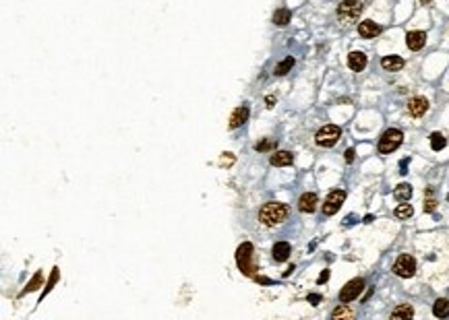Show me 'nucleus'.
<instances>
[{
  "label": "nucleus",
  "mask_w": 449,
  "mask_h": 320,
  "mask_svg": "<svg viewBox=\"0 0 449 320\" xmlns=\"http://www.w3.org/2000/svg\"><path fill=\"white\" fill-rule=\"evenodd\" d=\"M288 217V207L284 202H267L259 211V221L267 227H274Z\"/></svg>",
  "instance_id": "nucleus-1"
},
{
  "label": "nucleus",
  "mask_w": 449,
  "mask_h": 320,
  "mask_svg": "<svg viewBox=\"0 0 449 320\" xmlns=\"http://www.w3.org/2000/svg\"><path fill=\"white\" fill-rule=\"evenodd\" d=\"M363 3L361 0H344V3H340L338 7V19L342 23H356L358 17H361L363 13Z\"/></svg>",
  "instance_id": "nucleus-2"
},
{
  "label": "nucleus",
  "mask_w": 449,
  "mask_h": 320,
  "mask_svg": "<svg viewBox=\"0 0 449 320\" xmlns=\"http://www.w3.org/2000/svg\"><path fill=\"white\" fill-rule=\"evenodd\" d=\"M401 141H403V132H401V130H397V128L385 130L383 136L379 139V153H383V155L393 153V151L401 145Z\"/></svg>",
  "instance_id": "nucleus-3"
},
{
  "label": "nucleus",
  "mask_w": 449,
  "mask_h": 320,
  "mask_svg": "<svg viewBox=\"0 0 449 320\" xmlns=\"http://www.w3.org/2000/svg\"><path fill=\"white\" fill-rule=\"evenodd\" d=\"M340 136H342V128H340V126H335V124H325V126L317 132L315 143H317L319 147H333L335 143L340 141Z\"/></svg>",
  "instance_id": "nucleus-4"
},
{
  "label": "nucleus",
  "mask_w": 449,
  "mask_h": 320,
  "mask_svg": "<svg viewBox=\"0 0 449 320\" xmlns=\"http://www.w3.org/2000/svg\"><path fill=\"white\" fill-rule=\"evenodd\" d=\"M251 256H253V244L244 242L242 246H238V250H236V264H238V269L244 273V275H253V271H255V266L251 262Z\"/></svg>",
  "instance_id": "nucleus-5"
},
{
  "label": "nucleus",
  "mask_w": 449,
  "mask_h": 320,
  "mask_svg": "<svg viewBox=\"0 0 449 320\" xmlns=\"http://www.w3.org/2000/svg\"><path fill=\"white\" fill-rule=\"evenodd\" d=\"M393 273L401 279H408V277H414L416 273V260L414 256L410 254H399L397 260L393 262Z\"/></svg>",
  "instance_id": "nucleus-6"
},
{
  "label": "nucleus",
  "mask_w": 449,
  "mask_h": 320,
  "mask_svg": "<svg viewBox=\"0 0 449 320\" xmlns=\"http://www.w3.org/2000/svg\"><path fill=\"white\" fill-rule=\"evenodd\" d=\"M363 289H365V281H363V279H352V281H348V283L342 287V291H340V302H342V304H348V302L356 300L358 295H361Z\"/></svg>",
  "instance_id": "nucleus-7"
},
{
  "label": "nucleus",
  "mask_w": 449,
  "mask_h": 320,
  "mask_svg": "<svg viewBox=\"0 0 449 320\" xmlns=\"http://www.w3.org/2000/svg\"><path fill=\"white\" fill-rule=\"evenodd\" d=\"M344 200H346V190H333L327 198H325V204H323V215H327V217H331V215H335L340 211V207L344 204Z\"/></svg>",
  "instance_id": "nucleus-8"
},
{
  "label": "nucleus",
  "mask_w": 449,
  "mask_h": 320,
  "mask_svg": "<svg viewBox=\"0 0 449 320\" xmlns=\"http://www.w3.org/2000/svg\"><path fill=\"white\" fill-rule=\"evenodd\" d=\"M317 204H319V198L315 192H304L298 200V209H300V213H315Z\"/></svg>",
  "instance_id": "nucleus-9"
},
{
  "label": "nucleus",
  "mask_w": 449,
  "mask_h": 320,
  "mask_svg": "<svg viewBox=\"0 0 449 320\" xmlns=\"http://www.w3.org/2000/svg\"><path fill=\"white\" fill-rule=\"evenodd\" d=\"M424 43H426V33H424V31H410V33L406 35V45H408L412 52L422 50Z\"/></svg>",
  "instance_id": "nucleus-10"
},
{
  "label": "nucleus",
  "mask_w": 449,
  "mask_h": 320,
  "mask_svg": "<svg viewBox=\"0 0 449 320\" xmlns=\"http://www.w3.org/2000/svg\"><path fill=\"white\" fill-rule=\"evenodd\" d=\"M426 110H429V101H426L424 97H412L408 101V112H410V116H414V118L424 116Z\"/></svg>",
  "instance_id": "nucleus-11"
},
{
  "label": "nucleus",
  "mask_w": 449,
  "mask_h": 320,
  "mask_svg": "<svg viewBox=\"0 0 449 320\" xmlns=\"http://www.w3.org/2000/svg\"><path fill=\"white\" fill-rule=\"evenodd\" d=\"M358 33H361V37H365V39H371V37H375V35L381 33V27L377 25L375 21L367 19V21H363V23H358Z\"/></svg>",
  "instance_id": "nucleus-12"
},
{
  "label": "nucleus",
  "mask_w": 449,
  "mask_h": 320,
  "mask_svg": "<svg viewBox=\"0 0 449 320\" xmlns=\"http://www.w3.org/2000/svg\"><path fill=\"white\" fill-rule=\"evenodd\" d=\"M249 114H251L249 105H240V108H236V110L232 112V116H230V128H238V126H242L246 120H249Z\"/></svg>",
  "instance_id": "nucleus-13"
},
{
  "label": "nucleus",
  "mask_w": 449,
  "mask_h": 320,
  "mask_svg": "<svg viewBox=\"0 0 449 320\" xmlns=\"http://www.w3.org/2000/svg\"><path fill=\"white\" fill-rule=\"evenodd\" d=\"M348 66L352 68L354 73L365 71V66H367V54H365V52H350V56H348Z\"/></svg>",
  "instance_id": "nucleus-14"
},
{
  "label": "nucleus",
  "mask_w": 449,
  "mask_h": 320,
  "mask_svg": "<svg viewBox=\"0 0 449 320\" xmlns=\"http://www.w3.org/2000/svg\"><path fill=\"white\" fill-rule=\"evenodd\" d=\"M272 166H276V168H284V166H290L292 162H294V155H292L290 151H278V153H274L272 155Z\"/></svg>",
  "instance_id": "nucleus-15"
},
{
  "label": "nucleus",
  "mask_w": 449,
  "mask_h": 320,
  "mask_svg": "<svg viewBox=\"0 0 449 320\" xmlns=\"http://www.w3.org/2000/svg\"><path fill=\"white\" fill-rule=\"evenodd\" d=\"M272 254H274V260H276V262L288 260V256H290V244H288V242H278V244L274 246V250H272Z\"/></svg>",
  "instance_id": "nucleus-16"
},
{
  "label": "nucleus",
  "mask_w": 449,
  "mask_h": 320,
  "mask_svg": "<svg viewBox=\"0 0 449 320\" xmlns=\"http://www.w3.org/2000/svg\"><path fill=\"white\" fill-rule=\"evenodd\" d=\"M381 66L385 68V71H399V68H403V58L399 56H383V60H381Z\"/></svg>",
  "instance_id": "nucleus-17"
},
{
  "label": "nucleus",
  "mask_w": 449,
  "mask_h": 320,
  "mask_svg": "<svg viewBox=\"0 0 449 320\" xmlns=\"http://www.w3.org/2000/svg\"><path fill=\"white\" fill-rule=\"evenodd\" d=\"M393 196L399 200V202H408L410 198H412V186L410 184H399V186H395V190H393Z\"/></svg>",
  "instance_id": "nucleus-18"
},
{
  "label": "nucleus",
  "mask_w": 449,
  "mask_h": 320,
  "mask_svg": "<svg viewBox=\"0 0 449 320\" xmlns=\"http://www.w3.org/2000/svg\"><path fill=\"white\" fill-rule=\"evenodd\" d=\"M433 314H435L437 318H447V316H449V300L439 298V300L433 304Z\"/></svg>",
  "instance_id": "nucleus-19"
},
{
  "label": "nucleus",
  "mask_w": 449,
  "mask_h": 320,
  "mask_svg": "<svg viewBox=\"0 0 449 320\" xmlns=\"http://www.w3.org/2000/svg\"><path fill=\"white\" fill-rule=\"evenodd\" d=\"M290 19H292L290 9H278V11L274 13V23H276L278 27H286L288 23H290Z\"/></svg>",
  "instance_id": "nucleus-20"
},
{
  "label": "nucleus",
  "mask_w": 449,
  "mask_h": 320,
  "mask_svg": "<svg viewBox=\"0 0 449 320\" xmlns=\"http://www.w3.org/2000/svg\"><path fill=\"white\" fill-rule=\"evenodd\" d=\"M414 316V308L410 304H401L391 312V318H412Z\"/></svg>",
  "instance_id": "nucleus-21"
},
{
  "label": "nucleus",
  "mask_w": 449,
  "mask_h": 320,
  "mask_svg": "<svg viewBox=\"0 0 449 320\" xmlns=\"http://www.w3.org/2000/svg\"><path fill=\"white\" fill-rule=\"evenodd\" d=\"M393 213H395L397 219H408V217L414 215V209H412V204H406V202H403V204H397Z\"/></svg>",
  "instance_id": "nucleus-22"
},
{
  "label": "nucleus",
  "mask_w": 449,
  "mask_h": 320,
  "mask_svg": "<svg viewBox=\"0 0 449 320\" xmlns=\"http://www.w3.org/2000/svg\"><path fill=\"white\" fill-rule=\"evenodd\" d=\"M292 66H294V58H292V56H288L286 60H282V62H280V64L276 66V71H274V73H276L278 77H284V75H286V73L290 71Z\"/></svg>",
  "instance_id": "nucleus-23"
},
{
  "label": "nucleus",
  "mask_w": 449,
  "mask_h": 320,
  "mask_svg": "<svg viewBox=\"0 0 449 320\" xmlns=\"http://www.w3.org/2000/svg\"><path fill=\"white\" fill-rule=\"evenodd\" d=\"M445 145H447V141H445V136H443L441 132H433V134H431V147H433V151H441Z\"/></svg>",
  "instance_id": "nucleus-24"
},
{
  "label": "nucleus",
  "mask_w": 449,
  "mask_h": 320,
  "mask_svg": "<svg viewBox=\"0 0 449 320\" xmlns=\"http://www.w3.org/2000/svg\"><path fill=\"white\" fill-rule=\"evenodd\" d=\"M352 316H354V312L350 308H346V306H340V308H335L331 312V318H352Z\"/></svg>",
  "instance_id": "nucleus-25"
},
{
  "label": "nucleus",
  "mask_w": 449,
  "mask_h": 320,
  "mask_svg": "<svg viewBox=\"0 0 449 320\" xmlns=\"http://www.w3.org/2000/svg\"><path fill=\"white\" fill-rule=\"evenodd\" d=\"M274 147H276V141H274V139H263L261 143H257V145H255V151L265 153V151H272Z\"/></svg>",
  "instance_id": "nucleus-26"
},
{
  "label": "nucleus",
  "mask_w": 449,
  "mask_h": 320,
  "mask_svg": "<svg viewBox=\"0 0 449 320\" xmlns=\"http://www.w3.org/2000/svg\"><path fill=\"white\" fill-rule=\"evenodd\" d=\"M39 281H41V273H35L33 275V279L27 283V287H25V291H33V289H37V285H39Z\"/></svg>",
  "instance_id": "nucleus-27"
},
{
  "label": "nucleus",
  "mask_w": 449,
  "mask_h": 320,
  "mask_svg": "<svg viewBox=\"0 0 449 320\" xmlns=\"http://www.w3.org/2000/svg\"><path fill=\"white\" fill-rule=\"evenodd\" d=\"M234 164V155L232 153H223L219 159V166H232Z\"/></svg>",
  "instance_id": "nucleus-28"
},
{
  "label": "nucleus",
  "mask_w": 449,
  "mask_h": 320,
  "mask_svg": "<svg viewBox=\"0 0 449 320\" xmlns=\"http://www.w3.org/2000/svg\"><path fill=\"white\" fill-rule=\"evenodd\" d=\"M56 279H58V269H54V271H52V277H50V281H48V287H46V289H43V293H48V291H50V289L54 287Z\"/></svg>",
  "instance_id": "nucleus-29"
},
{
  "label": "nucleus",
  "mask_w": 449,
  "mask_h": 320,
  "mask_svg": "<svg viewBox=\"0 0 449 320\" xmlns=\"http://www.w3.org/2000/svg\"><path fill=\"white\" fill-rule=\"evenodd\" d=\"M435 207H437V202H435L433 198L424 202V211H426V213H433V211H435Z\"/></svg>",
  "instance_id": "nucleus-30"
},
{
  "label": "nucleus",
  "mask_w": 449,
  "mask_h": 320,
  "mask_svg": "<svg viewBox=\"0 0 449 320\" xmlns=\"http://www.w3.org/2000/svg\"><path fill=\"white\" fill-rule=\"evenodd\" d=\"M308 302H310L312 306H317V302H321V295H317V293H310V295H308Z\"/></svg>",
  "instance_id": "nucleus-31"
},
{
  "label": "nucleus",
  "mask_w": 449,
  "mask_h": 320,
  "mask_svg": "<svg viewBox=\"0 0 449 320\" xmlns=\"http://www.w3.org/2000/svg\"><path fill=\"white\" fill-rule=\"evenodd\" d=\"M344 157H346L348 164H352V162H354V149H348V151L344 153Z\"/></svg>",
  "instance_id": "nucleus-32"
},
{
  "label": "nucleus",
  "mask_w": 449,
  "mask_h": 320,
  "mask_svg": "<svg viewBox=\"0 0 449 320\" xmlns=\"http://www.w3.org/2000/svg\"><path fill=\"white\" fill-rule=\"evenodd\" d=\"M329 279V271H323L321 275H319V279H317V283H325Z\"/></svg>",
  "instance_id": "nucleus-33"
},
{
  "label": "nucleus",
  "mask_w": 449,
  "mask_h": 320,
  "mask_svg": "<svg viewBox=\"0 0 449 320\" xmlns=\"http://www.w3.org/2000/svg\"><path fill=\"white\" fill-rule=\"evenodd\" d=\"M265 101H267V108H274V103H276V97H274V95H267V99H265Z\"/></svg>",
  "instance_id": "nucleus-34"
},
{
  "label": "nucleus",
  "mask_w": 449,
  "mask_h": 320,
  "mask_svg": "<svg viewBox=\"0 0 449 320\" xmlns=\"http://www.w3.org/2000/svg\"><path fill=\"white\" fill-rule=\"evenodd\" d=\"M420 3H422V5H429V3H431V0H420Z\"/></svg>",
  "instance_id": "nucleus-35"
},
{
  "label": "nucleus",
  "mask_w": 449,
  "mask_h": 320,
  "mask_svg": "<svg viewBox=\"0 0 449 320\" xmlns=\"http://www.w3.org/2000/svg\"><path fill=\"white\" fill-rule=\"evenodd\" d=\"M447 198H449V196H447Z\"/></svg>",
  "instance_id": "nucleus-36"
}]
</instances>
